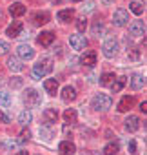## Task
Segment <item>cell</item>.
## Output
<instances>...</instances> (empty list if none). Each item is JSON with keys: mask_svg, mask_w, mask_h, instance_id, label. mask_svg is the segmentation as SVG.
I'll list each match as a JSON object with an SVG mask.
<instances>
[{"mask_svg": "<svg viewBox=\"0 0 147 155\" xmlns=\"http://www.w3.org/2000/svg\"><path fill=\"white\" fill-rule=\"evenodd\" d=\"M71 2H80V0H71Z\"/></svg>", "mask_w": 147, "mask_h": 155, "instance_id": "cell-43", "label": "cell"}, {"mask_svg": "<svg viewBox=\"0 0 147 155\" xmlns=\"http://www.w3.org/2000/svg\"><path fill=\"white\" fill-rule=\"evenodd\" d=\"M118 49H120V46H118V42H116L114 38L105 40V42H104V46H102V51H104V55H105L107 58L116 57V55H118Z\"/></svg>", "mask_w": 147, "mask_h": 155, "instance_id": "cell-5", "label": "cell"}, {"mask_svg": "<svg viewBox=\"0 0 147 155\" xmlns=\"http://www.w3.org/2000/svg\"><path fill=\"white\" fill-rule=\"evenodd\" d=\"M125 77H116V79L111 82V91L113 93H120L122 90H124V86H125Z\"/></svg>", "mask_w": 147, "mask_h": 155, "instance_id": "cell-20", "label": "cell"}, {"mask_svg": "<svg viewBox=\"0 0 147 155\" xmlns=\"http://www.w3.org/2000/svg\"><path fill=\"white\" fill-rule=\"evenodd\" d=\"M111 104H113V101H111V97L105 95V93H98V95L93 99V102H91L93 110H96V111H107V110L111 108Z\"/></svg>", "mask_w": 147, "mask_h": 155, "instance_id": "cell-2", "label": "cell"}, {"mask_svg": "<svg viewBox=\"0 0 147 155\" xmlns=\"http://www.w3.org/2000/svg\"><path fill=\"white\" fill-rule=\"evenodd\" d=\"M102 2H104V4H113L114 0H102Z\"/></svg>", "mask_w": 147, "mask_h": 155, "instance_id": "cell-40", "label": "cell"}, {"mask_svg": "<svg viewBox=\"0 0 147 155\" xmlns=\"http://www.w3.org/2000/svg\"><path fill=\"white\" fill-rule=\"evenodd\" d=\"M145 86V79L142 75H134L133 79H131V88L134 90V91H138V90H142Z\"/></svg>", "mask_w": 147, "mask_h": 155, "instance_id": "cell-21", "label": "cell"}, {"mask_svg": "<svg viewBox=\"0 0 147 155\" xmlns=\"http://www.w3.org/2000/svg\"><path fill=\"white\" fill-rule=\"evenodd\" d=\"M31 120H33V115H31V111H29V110H24V111L18 115V122H20L22 126H27Z\"/></svg>", "mask_w": 147, "mask_h": 155, "instance_id": "cell-25", "label": "cell"}, {"mask_svg": "<svg viewBox=\"0 0 147 155\" xmlns=\"http://www.w3.org/2000/svg\"><path fill=\"white\" fill-rule=\"evenodd\" d=\"M129 9H131L134 15H142V13H143V6H142L140 2H131V4H129Z\"/></svg>", "mask_w": 147, "mask_h": 155, "instance_id": "cell-29", "label": "cell"}, {"mask_svg": "<svg viewBox=\"0 0 147 155\" xmlns=\"http://www.w3.org/2000/svg\"><path fill=\"white\" fill-rule=\"evenodd\" d=\"M51 71H53V60L51 58H42L40 62L35 64L31 75H33V79H42V77L49 75Z\"/></svg>", "mask_w": 147, "mask_h": 155, "instance_id": "cell-1", "label": "cell"}, {"mask_svg": "<svg viewBox=\"0 0 147 155\" xmlns=\"http://www.w3.org/2000/svg\"><path fill=\"white\" fill-rule=\"evenodd\" d=\"M44 90L49 95H56V91H58V81L56 79H45L44 81Z\"/></svg>", "mask_w": 147, "mask_h": 155, "instance_id": "cell-16", "label": "cell"}, {"mask_svg": "<svg viewBox=\"0 0 147 155\" xmlns=\"http://www.w3.org/2000/svg\"><path fill=\"white\" fill-rule=\"evenodd\" d=\"M133 106H134V97H129V95H125V97H122V101L118 102V111H120V113H124V111H129Z\"/></svg>", "mask_w": 147, "mask_h": 155, "instance_id": "cell-13", "label": "cell"}, {"mask_svg": "<svg viewBox=\"0 0 147 155\" xmlns=\"http://www.w3.org/2000/svg\"><path fill=\"white\" fill-rule=\"evenodd\" d=\"M64 120H65L67 124H75V122H77V111L73 110V108L65 110V111H64Z\"/></svg>", "mask_w": 147, "mask_h": 155, "instance_id": "cell-23", "label": "cell"}, {"mask_svg": "<svg viewBox=\"0 0 147 155\" xmlns=\"http://www.w3.org/2000/svg\"><path fill=\"white\" fill-rule=\"evenodd\" d=\"M113 24H114L116 28L127 26V24H129V13H127L124 8H118V9L114 11V15H113Z\"/></svg>", "mask_w": 147, "mask_h": 155, "instance_id": "cell-4", "label": "cell"}, {"mask_svg": "<svg viewBox=\"0 0 147 155\" xmlns=\"http://www.w3.org/2000/svg\"><path fill=\"white\" fill-rule=\"evenodd\" d=\"M24 102H26L27 108H36V106L42 104V97H40V93L36 90H31L29 88V90L24 91Z\"/></svg>", "mask_w": 147, "mask_h": 155, "instance_id": "cell-3", "label": "cell"}, {"mask_svg": "<svg viewBox=\"0 0 147 155\" xmlns=\"http://www.w3.org/2000/svg\"><path fill=\"white\" fill-rule=\"evenodd\" d=\"M29 139V131H22L20 133V139H18V142H26Z\"/></svg>", "mask_w": 147, "mask_h": 155, "instance_id": "cell-37", "label": "cell"}, {"mask_svg": "<svg viewBox=\"0 0 147 155\" xmlns=\"http://www.w3.org/2000/svg\"><path fill=\"white\" fill-rule=\"evenodd\" d=\"M93 33H95L96 37H104V35H105V28H104L102 24H95V26H93Z\"/></svg>", "mask_w": 147, "mask_h": 155, "instance_id": "cell-30", "label": "cell"}, {"mask_svg": "<svg viewBox=\"0 0 147 155\" xmlns=\"http://www.w3.org/2000/svg\"><path fill=\"white\" fill-rule=\"evenodd\" d=\"M8 68H9L11 71L18 73V71L24 69V64H22V60H20L18 57H9V60H8Z\"/></svg>", "mask_w": 147, "mask_h": 155, "instance_id": "cell-17", "label": "cell"}, {"mask_svg": "<svg viewBox=\"0 0 147 155\" xmlns=\"http://www.w3.org/2000/svg\"><path fill=\"white\" fill-rule=\"evenodd\" d=\"M0 122H9V117L6 113H2V111H0Z\"/></svg>", "mask_w": 147, "mask_h": 155, "instance_id": "cell-38", "label": "cell"}, {"mask_svg": "<svg viewBox=\"0 0 147 155\" xmlns=\"http://www.w3.org/2000/svg\"><path fill=\"white\" fill-rule=\"evenodd\" d=\"M118 150H120L118 142H109V144H105V146H104V153H105V155H116V153H118Z\"/></svg>", "mask_w": 147, "mask_h": 155, "instance_id": "cell-26", "label": "cell"}, {"mask_svg": "<svg viewBox=\"0 0 147 155\" xmlns=\"http://www.w3.org/2000/svg\"><path fill=\"white\" fill-rule=\"evenodd\" d=\"M17 155H27V151H24V150H22V151H18Z\"/></svg>", "mask_w": 147, "mask_h": 155, "instance_id": "cell-42", "label": "cell"}, {"mask_svg": "<svg viewBox=\"0 0 147 155\" xmlns=\"http://www.w3.org/2000/svg\"><path fill=\"white\" fill-rule=\"evenodd\" d=\"M69 44H71V48L73 49H77V51H84L86 48H87V38L84 37V35H71L69 37Z\"/></svg>", "mask_w": 147, "mask_h": 155, "instance_id": "cell-6", "label": "cell"}, {"mask_svg": "<svg viewBox=\"0 0 147 155\" xmlns=\"http://www.w3.org/2000/svg\"><path fill=\"white\" fill-rule=\"evenodd\" d=\"M36 42H38L42 48H49V46L55 42V33H53V31H42V33L36 37Z\"/></svg>", "mask_w": 147, "mask_h": 155, "instance_id": "cell-8", "label": "cell"}, {"mask_svg": "<svg viewBox=\"0 0 147 155\" xmlns=\"http://www.w3.org/2000/svg\"><path fill=\"white\" fill-rule=\"evenodd\" d=\"M60 2H64V0H51V4H60Z\"/></svg>", "mask_w": 147, "mask_h": 155, "instance_id": "cell-41", "label": "cell"}, {"mask_svg": "<svg viewBox=\"0 0 147 155\" xmlns=\"http://www.w3.org/2000/svg\"><path fill=\"white\" fill-rule=\"evenodd\" d=\"M58 151H60V155H73L77 151V146L73 144L71 140H62L58 144Z\"/></svg>", "mask_w": 147, "mask_h": 155, "instance_id": "cell-12", "label": "cell"}, {"mask_svg": "<svg viewBox=\"0 0 147 155\" xmlns=\"http://www.w3.org/2000/svg\"><path fill=\"white\" fill-rule=\"evenodd\" d=\"M62 99H64L65 102L75 101V99H77V90L73 88V86H65V88L62 90Z\"/></svg>", "mask_w": 147, "mask_h": 155, "instance_id": "cell-19", "label": "cell"}, {"mask_svg": "<svg viewBox=\"0 0 147 155\" xmlns=\"http://www.w3.org/2000/svg\"><path fill=\"white\" fill-rule=\"evenodd\" d=\"M9 44L6 42V40H0V57H2V55H8L9 53Z\"/></svg>", "mask_w": 147, "mask_h": 155, "instance_id": "cell-31", "label": "cell"}, {"mask_svg": "<svg viewBox=\"0 0 147 155\" xmlns=\"http://www.w3.org/2000/svg\"><path fill=\"white\" fill-rule=\"evenodd\" d=\"M127 53H131V58H133V60H138V57H140V53H138V49H136V48H131Z\"/></svg>", "mask_w": 147, "mask_h": 155, "instance_id": "cell-36", "label": "cell"}, {"mask_svg": "<svg viewBox=\"0 0 147 155\" xmlns=\"http://www.w3.org/2000/svg\"><path fill=\"white\" fill-rule=\"evenodd\" d=\"M9 84H11V88H22V79L20 77H13Z\"/></svg>", "mask_w": 147, "mask_h": 155, "instance_id": "cell-33", "label": "cell"}, {"mask_svg": "<svg viewBox=\"0 0 147 155\" xmlns=\"http://www.w3.org/2000/svg\"><path fill=\"white\" fill-rule=\"evenodd\" d=\"M129 33H131L133 37H143V35H145V24H143L142 20H134V22H131V26H129Z\"/></svg>", "mask_w": 147, "mask_h": 155, "instance_id": "cell-9", "label": "cell"}, {"mask_svg": "<svg viewBox=\"0 0 147 155\" xmlns=\"http://www.w3.org/2000/svg\"><path fill=\"white\" fill-rule=\"evenodd\" d=\"M45 22H49V13H47V11H38V13L35 15V24H36V26H42V24H45Z\"/></svg>", "mask_w": 147, "mask_h": 155, "instance_id": "cell-24", "label": "cell"}, {"mask_svg": "<svg viewBox=\"0 0 147 155\" xmlns=\"http://www.w3.org/2000/svg\"><path fill=\"white\" fill-rule=\"evenodd\" d=\"M17 53H18V58L20 60H31L35 57V49L31 46H27V44H20L17 48Z\"/></svg>", "mask_w": 147, "mask_h": 155, "instance_id": "cell-7", "label": "cell"}, {"mask_svg": "<svg viewBox=\"0 0 147 155\" xmlns=\"http://www.w3.org/2000/svg\"><path fill=\"white\" fill-rule=\"evenodd\" d=\"M80 62H82V66H87V68H93L95 64H96V51H86L82 57H80Z\"/></svg>", "mask_w": 147, "mask_h": 155, "instance_id": "cell-11", "label": "cell"}, {"mask_svg": "<svg viewBox=\"0 0 147 155\" xmlns=\"http://www.w3.org/2000/svg\"><path fill=\"white\" fill-rule=\"evenodd\" d=\"M40 137H44L45 140H49V139L53 137V133H51V130H47L45 126H42V128H40Z\"/></svg>", "mask_w": 147, "mask_h": 155, "instance_id": "cell-32", "label": "cell"}, {"mask_svg": "<svg viewBox=\"0 0 147 155\" xmlns=\"http://www.w3.org/2000/svg\"><path fill=\"white\" fill-rule=\"evenodd\" d=\"M9 13H11V17L18 18V17H22V15L26 13V6H24L22 2H15V4L9 6Z\"/></svg>", "mask_w": 147, "mask_h": 155, "instance_id": "cell-15", "label": "cell"}, {"mask_svg": "<svg viewBox=\"0 0 147 155\" xmlns=\"http://www.w3.org/2000/svg\"><path fill=\"white\" fill-rule=\"evenodd\" d=\"M114 79H116L114 73H104V75L100 77V86H109Z\"/></svg>", "mask_w": 147, "mask_h": 155, "instance_id": "cell-27", "label": "cell"}, {"mask_svg": "<svg viewBox=\"0 0 147 155\" xmlns=\"http://www.w3.org/2000/svg\"><path fill=\"white\" fill-rule=\"evenodd\" d=\"M140 111H142V113L145 115V111H147V102H145V101H143V102L140 104Z\"/></svg>", "mask_w": 147, "mask_h": 155, "instance_id": "cell-39", "label": "cell"}, {"mask_svg": "<svg viewBox=\"0 0 147 155\" xmlns=\"http://www.w3.org/2000/svg\"><path fill=\"white\" fill-rule=\"evenodd\" d=\"M127 148H129V153H138V150H136V140H129V144H127Z\"/></svg>", "mask_w": 147, "mask_h": 155, "instance_id": "cell-35", "label": "cell"}, {"mask_svg": "<svg viewBox=\"0 0 147 155\" xmlns=\"http://www.w3.org/2000/svg\"><path fill=\"white\" fill-rule=\"evenodd\" d=\"M44 120H45L47 126L55 124V122L58 120V111L53 110V108H45V110H44Z\"/></svg>", "mask_w": 147, "mask_h": 155, "instance_id": "cell-14", "label": "cell"}, {"mask_svg": "<svg viewBox=\"0 0 147 155\" xmlns=\"http://www.w3.org/2000/svg\"><path fill=\"white\" fill-rule=\"evenodd\" d=\"M140 128V119L136 117V115H131V117H127V120H125V130L127 131H136Z\"/></svg>", "mask_w": 147, "mask_h": 155, "instance_id": "cell-18", "label": "cell"}, {"mask_svg": "<svg viewBox=\"0 0 147 155\" xmlns=\"http://www.w3.org/2000/svg\"><path fill=\"white\" fill-rule=\"evenodd\" d=\"M11 104V95L8 91H0V106L2 108H8Z\"/></svg>", "mask_w": 147, "mask_h": 155, "instance_id": "cell-28", "label": "cell"}, {"mask_svg": "<svg viewBox=\"0 0 147 155\" xmlns=\"http://www.w3.org/2000/svg\"><path fill=\"white\" fill-rule=\"evenodd\" d=\"M58 20H62V22H71V18L75 17V11L73 9H62V11H58Z\"/></svg>", "mask_w": 147, "mask_h": 155, "instance_id": "cell-22", "label": "cell"}, {"mask_svg": "<svg viewBox=\"0 0 147 155\" xmlns=\"http://www.w3.org/2000/svg\"><path fill=\"white\" fill-rule=\"evenodd\" d=\"M6 35L11 37V38L20 37V35H22V22H20V20H15L13 24H9L8 29H6Z\"/></svg>", "mask_w": 147, "mask_h": 155, "instance_id": "cell-10", "label": "cell"}, {"mask_svg": "<svg viewBox=\"0 0 147 155\" xmlns=\"http://www.w3.org/2000/svg\"><path fill=\"white\" fill-rule=\"evenodd\" d=\"M77 28H78V31H86V28H87V20H86V18H80V20L77 22Z\"/></svg>", "mask_w": 147, "mask_h": 155, "instance_id": "cell-34", "label": "cell"}]
</instances>
